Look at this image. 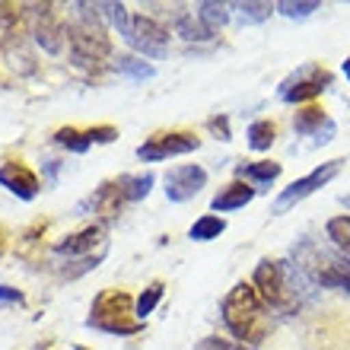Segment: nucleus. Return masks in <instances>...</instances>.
<instances>
[{"mask_svg": "<svg viewBox=\"0 0 350 350\" xmlns=\"http://www.w3.org/2000/svg\"><path fill=\"white\" fill-rule=\"evenodd\" d=\"M3 252H7V230L0 226V255H3Z\"/></svg>", "mask_w": 350, "mask_h": 350, "instance_id": "32", "label": "nucleus"}, {"mask_svg": "<svg viewBox=\"0 0 350 350\" xmlns=\"http://www.w3.org/2000/svg\"><path fill=\"white\" fill-rule=\"evenodd\" d=\"M252 198H255V188H252V185L232 182V185H226V188H220V191L213 194L211 207L217 213H230V211H239V207L252 204Z\"/></svg>", "mask_w": 350, "mask_h": 350, "instance_id": "13", "label": "nucleus"}, {"mask_svg": "<svg viewBox=\"0 0 350 350\" xmlns=\"http://www.w3.org/2000/svg\"><path fill=\"white\" fill-rule=\"evenodd\" d=\"M201 147V137H194L188 131H163V134H153L137 147V157L144 163H163L169 157H185L191 150Z\"/></svg>", "mask_w": 350, "mask_h": 350, "instance_id": "5", "label": "nucleus"}, {"mask_svg": "<svg viewBox=\"0 0 350 350\" xmlns=\"http://www.w3.org/2000/svg\"><path fill=\"white\" fill-rule=\"evenodd\" d=\"M332 80L334 77L325 70V67H319V64H303L299 70H293V74L286 77L284 83H280V99L284 102H290V105H299V102H309V99H315V96H322L328 86H332Z\"/></svg>", "mask_w": 350, "mask_h": 350, "instance_id": "4", "label": "nucleus"}, {"mask_svg": "<svg viewBox=\"0 0 350 350\" xmlns=\"http://www.w3.org/2000/svg\"><path fill=\"white\" fill-rule=\"evenodd\" d=\"M92 204V211L102 213L105 220H111V217H118L121 213V204H128L124 198H121V188L118 182H102L99 188H96V194L90 198Z\"/></svg>", "mask_w": 350, "mask_h": 350, "instance_id": "14", "label": "nucleus"}, {"mask_svg": "<svg viewBox=\"0 0 350 350\" xmlns=\"http://www.w3.org/2000/svg\"><path fill=\"white\" fill-rule=\"evenodd\" d=\"M325 232H328V239L334 242V249L341 252V255H347V261H350V217L347 213H344V217H332L328 226H325Z\"/></svg>", "mask_w": 350, "mask_h": 350, "instance_id": "21", "label": "nucleus"}, {"mask_svg": "<svg viewBox=\"0 0 350 350\" xmlns=\"http://www.w3.org/2000/svg\"><path fill=\"white\" fill-rule=\"evenodd\" d=\"M0 303H23V293H19L16 286H7V284H0Z\"/></svg>", "mask_w": 350, "mask_h": 350, "instance_id": "30", "label": "nucleus"}, {"mask_svg": "<svg viewBox=\"0 0 350 350\" xmlns=\"http://www.w3.org/2000/svg\"><path fill=\"white\" fill-rule=\"evenodd\" d=\"M194 350H242V347L236 341H223V338H204V341H198Z\"/></svg>", "mask_w": 350, "mask_h": 350, "instance_id": "28", "label": "nucleus"}, {"mask_svg": "<svg viewBox=\"0 0 350 350\" xmlns=\"http://www.w3.org/2000/svg\"><path fill=\"white\" fill-rule=\"evenodd\" d=\"M341 159H332V163H322L319 169H312L309 175H303V178H296L293 185H286L284 191L277 194V201H274V213H284V211H290L293 204H299V201H306L312 191H319L322 185H328L334 178V175L341 172Z\"/></svg>", "mask_w": 350, "mask_h": 350, "instance_id": "6", "label": "nucleus"}, {"mask_svg": "<svg viewBox=\"0 0 350 350\" xmlns=\"http://www.w3.org/2000/svg\"><path fill=\"white\" fill-rule=\"evenodd\" d=\"M175 32L185 38V42H211V32L201 26V19H194L191 13H182V16L175 19Z\"/></svg>", "mask_w": 350, "mask_h": 350, "instance_id": "23", "label": "nucleus"}, {"mask_svg": "<svg viewBox=\"0 0 350 350\" xmlns=\"http://www.w3.org/2000/svg\"><path fill=\"white\" fill-rule=\"evenodd\" d=\"M36 42L42 48H45L48 55H57L61 51V45H64V23H61V16L55 13V7H38L36 10Z\"/></svg>", "mask_w": 350, "mask_h": 350, "instance_id": "12", "label": "nucleus"}, {"mask_svg": "<svg viewBox=\"0 0 350 350\" xmlns=\"http://www.w3.org/2000/svg\"><path fill=\"white\" fill-rule=\"evenodd\" d=\"M223 232H226V220H223V217H217V213H204L201 220L191 223L188 239H191V242H211V239H220Z\"/></svg>", "mask_w": 350, "mask_h": 350, "instance_id": "16", "label": "nucleus"}, {"mask_svg": "<svg viewBox=\"0 0 350 350\" xmlns=\"http://www.w3.org/2000/svg\"><path fill=\"white\" fill-rule=\"evenodd\" d=\"M207 128L217 134V140H230V121L223 118V115H213V118L207 121Z\"/></svg>", "mask_w": 350, "mask_h": 350, "instance_id": "29", "label": "nucleus"}, {"mask_svg": "<svg viewBox=\"0 0 350 350\" xmlns=\"http://www.w3.org/2000/svg\"><path fill=\"white\" fill-rule=\"evenodd\" d=\"M296 267L286 265V261H258L255 267V277H252V286L258 290L261 303L274 306L280 312L293 309L296 306Z\"/></svg>", "mask_w": 350, "mask_h": 350, "instance_id": "3", "label": "nucleus"}, {"mask_svg": "<svg viewBox=\"0 0 350 350\" xmlns=\"http://www.w3.org/2000/svg\"><path fill=\"white\" fill-rule=\"evenodd\" d=\"M232 13H236V19H239L242 26H255V23H265L271 13H274V7L271 3H255V0H249V3H232Z\"/></svg>", "mask_w": 350, "mask_h": 350, "instance_id": "22", "label": "nucleus"}, {"mask_svg": "<svg viewBox=\"0 0 350 350\" xmlns=\"http://www.w3.org/2000/svg\"><path fill=\"white\" fill-rule=\"evenodd\" d=\"M223 325L236 341H261V296L252 284H236L220 303Z\"/></svg>", "mask_w": 350, "mask_h": 350, "instance_id": "1", "label": "nucleus"}, {"mask_svg": "<svg viewBox=\"0 0 350 350\" xmlns=\"http://www.w3.org/2000/svg\"><path fill=\"white\" fill-rule=\"evenodd\" d=\"M198 19H201V26L213 36L217 29H223L230 23V7H226V3H213V0L198 3Z\"/></svg>", "mask_w": 350, "mask_h": 350, "instance_id": "17", "label": "nucleus"}, {"mask_svg": "<svg viewBox=\"0 0 350 350\" xmlns=\"http://www.w3.org/2000/svg\"><path fill=\"white\" fill-rule=\"evenodd\" d=\"M236 175H239V178H249V182H255V185H271L280 178V163H271V159H265V163H249V166L236 169Z\"/></svg>", "mask_w": 350, "mask_h": 350, "instance_id": "18", "label": "nucleus"}, {"mask_svg": "<svg viewBox=\"0 0 350 350\" xmlns=\"http://www.w3.org/2000/svg\"><path fill=\"white\" fill-rule=\"evenodd\" d=\"M134 303L137 299H131L124 290H102L92 299L86 328H96V332H105V334H137L144 328V322L131 319L134 315Z\"/></svg>", "mask_w": 350, "mask_h": 350, "instance_id": "2", "label": "nucleus"}, {"mask_svg": "<svg viewBox=\"0 0 350 350\" xmlns=\"http://www.w3.org/2000/svg\"><path fill=\"white\" fill-rule=\"evenodd\" d=\"M45 169H48V178L55 182L57 172H61V159H45Z\"/></svg>", "mask_w": 350, "mask_h": 350, "instance_id": "31", "label": "nucleus"}, {"mask_svg": "<svg viewBox=\"0 0 350 350\" xmlns=\"http://www.w3.org/2000/svg\"><path fill=\"white\" fill-rule=\"evenodd\" d=\"M0 188H7L10 194H16L19 201H32V198L42 191L38 175L29 166H23V163H3V166H0Z\"/></svg>", "mask_w": 350, "mask_h": 350, "instance_id": "10", "label": "nucleus"}, {"mask_svg": "<svg viewBox=\"0 0 350 350\" xmlns=\"http://www.w3.org/2000/svg\"><path fill=\"white\" fill-rule=\"evenodd\" d=\"M344 204H347V207H350V201H347V198H344Z\"/></svg>", "mask_w": 350, "mask_h": 350, "instance_id": "34", "label": "nucleus"}, {"mask_svg": "<svg viewBox=\"0 0 350 350\" xmlns=\"http://www.w3.org/2000/svg\"><path fill=\"white\" fill-rule=\"evenodd\" d=\"M55 252L67 261H86L96 258V255H105L109 252V239H105V230L102 226H86L80 232H70L55 245Z\"/></svg>", "mask_w": 350, "mask_h": 350, "instance_id": "8", "label": "nucleus"}, {"mask_svg": "<svg viewBox=\"0 0 350 350\" xmlns=\"http://www.w3.org/2000/svg\"><path fill=\"white\" fill-rule=\"evenodd\" d=\"M344 74H347V80H350V57L344 61Z\"/></svg>", "mask_w": 350, "mask_h": 350, "instance_id": "33", "label": "nucleus"}, {"mask_svg": "<svg viewBox=\"0 0 350 350\" xmlns=\"http://www.w3.org/2000/svg\"><path fill=\"white\" fill-rule=\"evenodd\" d=\"M121 38H124L137 55L153 57V61L166 55V45H169V32L159 26L157 19H150V16H131L128 32H124Z\"/></svg>", "mask_w": 350, "mask_h": 350, "instance_id": "7", "label": "nucleus"}, {"mask_svg": "<svg viewBox=\"0 0 350 350\" xmlns=\"http://www.w3.org/2000/svg\"><path fill=\"white\" fill-rule=\"evenodd\" d=\"M293 131L299 134V137H315V144H328L338 128H334V121L328 118L319 105H306V109L296 111Z\"/></svg>", "mask_w": 350, "mask_h": 350, "instance_id": "11", "label": "nucleus"}, {"mask_svg": "<svg viewBox=\"0 0 350 350\" xmlns=\"http://www.w3.org/2000/svg\"><path fill=\"white\" fill-rule=\"evenodd\" d=\"M118 182V188H121V198L128 204H137V201H144L150 194V188H153V172H144V175H118L115 178Z\"/></svg>", "mask_w": 350, "mask_h": 350, "instance_id": "15", "label": "nucleus"}, {"mask_svg": "<svg viewBox=\"0 0 350 350\" xmlns=\"http://www.w3.org/2000/svg\"><path fill=\"white\" fill-rule=\"evenodd\" d=\"M74 350H86V347H74Z\"/></svg>", "mask_w": 350, "mask_h": 350, "instance_id": "35", "label": "nucleus"}, {"mask_svg": "<svg viewBox=\"0 0 350 350\" xmlns=\"http://www.w3.org/2000/svg\"><path fill=\"white\" fill-rule=\"evenodd\" d=\"M207 185V172H204L198 163H188V166H175L166 172V198L175 204L191 201L194 194H201V188Z\"/></svg>", "mask_w": 350, "mask_h": 350, "instance_id": "9", "label": "nucleus"}, {"mask_svg": "<svg viewBox=\"0 0 350 350\" xmlns=\"http://www.w3.org/2000/svg\"><path fill=\"white\" fill-rule=\"evenodd\" d=\"M277 13H284L286 19H306L312 16L315 10H322V3L319 0H280V3H274Z\"/></svg>", "mask_w": 350, "mask_h": 350, "instance_id": "25", "label": "nucleus"}, {"mask_svg": "<svg viewBox=\"0 0 350 350\" xmlns=\"http://www.w3.org/2000/svg\"><path fill=\"white\" fill-rule=\"evenodd\" d=\"M245 137H249V147L255 150V153H265V150H271V144L277 140V124L274 121H252Z\"/></svg>", "mask_w": 350, "mask_h": 350, "instance_id": "19", "label": "nucleus"}, {"mask_svg": "<svg viewBox=\"0 0 350 350\" xmlns=\"http://www.w3.org/2000/svg\"><path fill=\"white\" fill-rule=\"evenodd\" d=\"M55 144L57 147H64V150H70V153H86V150H90L86 131H77V128H57L55 131Z\"/></svg>", "mask_w": 350, "mask_h": 350, "instance_id": "24", "label": "nucleus"}, {"mask_svg": "<svg viewBox=\"0 0 350 350\" xmlns=\"http://www.w3.org/2000/svg\"><path fill=\"white\" fill-rule=\"evenodd\" d=\"M86 137H90V144H111V140H118V128H111V124H96V128L86 131Z\"/></svg>", "mask_w": 350, "mask_h": 350, "instance_id": "27", "label": "nucleus"}, {"mask_svg": "<svg viewBox=\"0 0 350 350\" xmlns=\"http://www.w3.org/2000/svg\"><path fill=\"white\" fill-rule=\"evenodd\" d=\"M159 299H163V284L157 280V284H150L147 290L137 296V303H134V315H137L140 322H144V319H147V315L159 306Z\"/></svg>", "mask_w": 350, "mask_h": 350, "instance_id": "26", "label": "nucleus"}, {"mask_svg": "<svg viewBox=\"0 0 350 350\" xmlns=\"http://www.w3.org/2000/svg\"><path fill=\"white\" fill-rule=\"evenodd\" d=\"M115 70H118L121 77H128V80H150V77L157 74L153 64H147L144 57H134V55H121L118 61H115Z\"/></svg>", "mask_w": 350, "mask_h": 350, "instance_id": "20", "label": "nucleus"}]
</instances>
